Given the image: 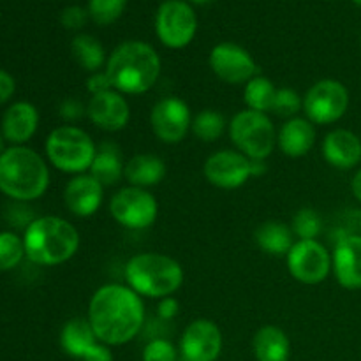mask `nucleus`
Returning a JSON list of instances; mask_svg holds the SVG:
<instances>
[{"label": "nucleus", "instance_id": "obj_28", "mask_svg": "<svg viewBox=\"0 0 361 361\" xmlns=\"http://www.w3.org/2000/svg\"><path fill=\"white\" fill-rule=\"evenodd\" d=\"M275 94H277V88L274 87L268 78L256 76L245 83V90H243V101L249 106V109L259 113L271 111V106H274Z\"/></svg>", "mask_w": 361, "mask_h": 361}, {"label": "nucleus", "instance_id": "obj_9", "mask_svg": "<svg viewBox=\"0 0 361 361\" xmlns=\"http://www.w3.org/2000/svg\"><path fill=\"white\" fill-rule=\"evenodd\" d=\"M155 30L164 46L173 49L190 44L197 30V18L192 7L182 0H166L155 16Z\"/></svg>", "mask_w": 361, "mask_h": 361}, {"label": "nucleus", "instance_id": "obj_32", "mask_svg": "<svg viewBox=\"0 0 361 361\" xmlns=\"http://www.w3.org/2000/svg\"><path fill=\"white\" fill-rule=\"evenodd\" d=\"M126 6L127 0H90L88 14L97 25H109L122 16Z\"/></svg>", "mask_w": 361, "mask_h": 361}, {"label": "nucleus", "instance_id": "obj_1", "mask_svg": "<svg viewBox=\"0 0 361 361\" xmlns=\"http://www.w3.org/2000/svg\"><path fill=\"white\" fill-rule=\"evenodd\" d=\"M87 319L99 342L106 345L127 344L143 328V300L129 286L106 284L92 296Z\"/></svg>", "mask_w": 361, "mask_h": 361}, {"label": "nucleus", "instance_id": "obj_42", "mask_svg": "<svg viewBox=\"0 0 361 361\" xmlns=\"http://www.w3.org/2000/svg\"><path fill=\"white\" fill-rule=\"evenodd\" d=\"M351 190L355 194V197L358 201H361V169L353 176V182H351Z\"/></svg>", "mask_w": 361, "mask_h": 361}, {"label": "nucleus", "instance_id": "obj_37", "mask_svg": "<svg viewBox=\"0 0 361 361\" xmlns=\"http://www.w3.org/2000/svg\"><path fill=\"white\" fill-rule=\"evenodd\" d=\"M83 115H87V108H83V104L78 99L69 97L60 104V116L67 122H76Z\"/></svg>", "mask_w": 361, "mask_h": 361}, {"label": "nucleus", "instance_id": "obj_4", "mask_svg": "<svg viewBox=\"0 0 361 361\" xmlns=\"http://www.w3.org/2000/svg\"><path fill=\"white\" fill-rule=\"evenodd\" d=\"M49 185V169L44 159L27 147L6 148L0 155V190L14 201H34Z\"/></svg>", "mask_w": 361, "mask_h": 361}, {"label": "nucleus", "instance_id": "obj_31", "mask_svg": "<svg viewBox=\"0 0 361 361\" xmlns=\"http://www.w3.org/2000/svg\"><path fill=\"white\" fill-rule=\"evenodd\" d=\"M291 229L300 240H316L321 235V229H323V221H321V215L316 210L302 208L293 217Z\"/></svg>", "mask_w": 361, "mask_h": 361}, {"label": "nucleus", "instance_id": "obj_29", "mask_svg": "<svg viewBox=\"0 0 361 361\" xmlns=\"http://www.w3.org/2000/svg\"><path fill=\"white\" fill-rule=\"evenodd\" d=\"M190 129L197 140L204 141V143H214L224 134L226 118L222 113L215 111V109H203L192 118Z\"/></svg>", "mask_w": 361, "mask_h": 361}, {"label": "nucleus", "instance_id": "obj_45", "mask_svg": "<svg viewBox=\"0 0 361 361\" xmlns=\"http://www.w3.org/2000/svg\"><path fill=\"white\" fill-rule=\"evenodd\" d=\"M353 2H355L358 7H361V0H353Z\"/></svg>", "mask_w": 361, "mask_h": 361}, {"label": "nucleus", "instance_id": "obj_14", "mask_svg": "<svg viewBox=\"0 0 361 361\" xmlns=\"http://www.w3.org/2000/svg\"><path fill=\"white\" fill-rule=\"evenodd\" d=\"M208 62L215 76L229 85L249 83L257 73L252 55L235 42H221L215 46Z\"/></svg>", "mask_w": 361, "mask_h": 361}, {"label": "nucleus", "instance_id": "obj_44", "mask_svg": "<svg viewBox=\"0 0 361 361\" xmlns=\"http://www.w3.org/2000/svg\"><path fill=\"white\" fill-rule=\"evenodd\" d=\"M190 2H194V4H204V2H210V0H190Z\"/></svg>", "mask_w": 361, "mask_h": 361}, {"label": "nucleus", "instance_id": "obj_40", "mask_svg": "<svg viewBox=\"0 0 361 361\" xmlns=\"http://www.w3.org/2000/svg\"><path fill=\"white\" fill-rule=\"evenodd\" d=\"M14 88H16V83H14V78L11 76L9 73L0 69V104L7 102L11 99V95L14 94Z\"/></svg>", "mask_w": 361, "mask_h": 361}, {"label": "nucleus", "instance_id": "obj_6", "mask_svg": "<svg viewBox=\"0 0 361 361\" xmlns=\"http://www.w3.org/2000/svg\"><path fill=\"white\" fill-rule=\"evenodd\" d=\"M97 147L90 134L74 126H62L51 130L46 140V155L59 171L83 175L90 171Z\"/></svg>", "mask_w": 361, "mask_h": 361}, {"label": "nucleus", "instance_id": "obj_3", "mask_svg": "<svg viewBox=\"0 0 361 361\" xmlns=\"http://www.w3.org/2000/svg\"><path fill=\"white\" fill-rule=\"evenodd\" d=\"M23 245L28 261L41 267H55L78 252L80 233L66 219L44 215L25 229Z\"/></svg>", "mask_w": 361, "mask_h": 361}, {"label": "nucleus", "instance_id": "obj_46", "mask_svg": "<svg viewBox=\"0 0 361 361\" xmlns=\"http://www.w3.org/2000/svg\"><path fill=\"white\" fill-rule=\"evenodd\" d=\"M360 229H361V214H360Z\"/></svg>", "mask_w": 361, "mask_h": 361}, {"label": "nucleus", "instance_id": "obj_30", "mask_svg": "<svg viewBox=\"0 0 361 361\" xmlns=\"http://www.w3.org/2000/svg\"><path fill=\"white\" fill-rule=\"evenodd\" d=\"M25 257L23 238L9 231L0 233V271L16 268Z\"/></svg>", "mask_w": 361, "mask_h": 361}, {"label": "nucleus", "instance_id": "obj_15", "mask_svg": "<svg viewBox=\"0 0 361 361\" xmlns=\"http://www.w3.org/2000/svg\"><path fill=\"white\" fill-rule=\"evenodd\" d=\"M183 361H215L222 351L221 328L210 319H196L180 341Z\"/></svg>", "mask_w": 361, "mask_h": 361}, {"label": "nucleus", "instance_id": "obj_18", "mask_svg": "<svg viewBox=\"0 0 361 361\" xmlns=\"http://www.w3.org/2000/svg\"><path fill=\"white\" fill-rule=\"evenodd\" d=\"M104 196V187L88 173L76 175L63 190V201L76 217H90L99 210Z\"/></svg>", "mask_w": 361, "mask_h": 361}, {"label": "nucleus", "instance_id": "obj_12", "mask_svg": "<svg viewBox=\"0 0 361 361\" xmlns=\"http://www.w3.org/2000/svg\"><path fill=\"white\" fill-rule=\"evenodd\" d=\"M256 161L243 155L242 152L221 150L207 159L203 175L208 182L219 189L233 190L242 187L250 176H254Z\"/></svg>", "mask_w": 361, "mask_h": 361}, {"label": "nucleus", "instance_id": "obj_22", "mask_svg": "<svg viewBox=\"0 0 361 361\" xmlns=\"http://www.w3.org/2000/svg\"><path fill=\"white\" fill-rule=\"evenodd\" d=\"M101 342L95 337L90 321L85 319V317H74V319L67 321L66 326L62 328V334H60V345H62L63 351L81 361H85V358Z\"/></svg>", "mask_w": 361, "mask_h": 361}, {"label": "nucleus", "instance_id": "obj_27", "mask_svg": "<svg viewBox=\"0 0 361 361\" xmlns=\"http://www.w3.org/2000/svg\"><path fill=\"white\" fill-rule=\"evenodd\" d=\"M71 51H73V56L76 59V62L85 71H88L92 74L99 73V69L108 62L106 60V51L101 42L88 34L76 35L73 39V42H71Z\"/></svg>", "mask_w": 361, "mask_h": 361}, {"label": "nucleus", "instance_id": "obj_19", "mask_svg": "<svg viewBox=\"0 0 361 361\" xmlns=\"http://www.w3.org/2000/svg\"><path fill=\"white\" fill-rule=\"evenodd\" d=\"M323 157L337 169H351L361 161V140L348 129L326 134L323 141Z\"/></svg>", "mask_w": 361, "mask_h": 361}, {"label": "nucleus", "instance_id": "obj_39", "mask_svg": "<svg viewBox=\"0 0 361 361\" xmlns=\"http://www.w3.org/2000/svg\"><path fill=\"white\" fill-rule=\"evenodd\" d=\"M178 309H180L178 302H176L173 296H166V298H162L161 303H159L157 314L162 321H171L173 317L178 314Z\"/></svg>", "mask_w": 361, "mask_h": 361}, {"label": "nucleus", "instance_id": "obj_13", "mask_svg": "<svg viewBox=\"0 0 361 361\" xmlns=\"http://www.w3.org/2000/svg\"><path fill=\"white\" fill-rule=\"evenodd\" d=\"M150 126L162 143L176 145L189 133L192 126V115L187 102H183L182 99L166 97L152 108Z\"/></svg>", "mask_w": 361, "mask_h": 361}, {"label": "nucleus", "instance_id": "obj_17", "mask_svg": "<svg viewBox=\"0 0 361 361\" xmlns=\"http://www.w3.org/2000/svg\"><path fill=\"white\" fill-rule=\"evenodd\" d=\"M331 268L342 288L361 289V235H344L337 240Z\"/></svg>", "mask_w": 361, "mask_h": 361}, {"label": "nucleus", "instance_id": "obj_2", "mask_svg": "<svg viewBox=\"0 0 361 361\" xmlns=\"http://www.w3.org/2000/svg\"><path fill=\"white\" fill-rule=\"evenodd\" d=\"M104 73L113 90L129 95L145 94L161 76V59L147 42L127 41L111 53Z\"/></svg>", "mask_w": 361, "mask_h": 361}, {"label": "nucleus", "instance_id": "obj_33", "mask_svg": "<svg viewBox=\"0 0 361 361\" xmlns=\"http://www.w3.org/2000/svg\"><path fill=\"white\" fill-rule=\"evenodd\" d=\"M300 109H303V97H300L298 92L293 88H277L274 106H271L274 115L282 116V118H295Z\"/></svg>", "mask_w": 361, "mask_h": 361}, {"label": "nucleus", "instance_id": "obj_11", "mask_svg": "<svg viewBox=\"0 0 361 361\" xmlns=\"http://www.w3.org/2000/svg\"><path fill=\"white\" fill-rule=\"evenodd\" d=\"M286 257L291 277L307 286L321 284L331 270L330 252L317 240H298Z\"/></svg>", "mask_w": 361, "mask_h": 361}, {"label": "nucleus", "instance_id": "obj_10", "mask_svg": "<svg viewBox=\"0 0 361 361\" xmlns=\"http://www.w3.org/2000/svg\"><path fill=\"white\" fill-rule=\"evenodd\" d=\"M109 212L120 226L127 229H147L155 222L159 214L157 200L140 187H123L109 203Z\"/></svg>", "mask_w": 361, "mask_h": 361}, {"label": "nucleus", "instance_id": "obj_7", "mask_svg": "<svg viewBox=\"0 0 361 361\" xmlns=\"http://www.w3.org/2000/svg\"><path fill=\"white\" fill-rule=\"evenodd\" d=\"M229 137L233 145L252 161H264L270 157L277 143L274 122L267 113L245 109L233 116L229 123Z\"/></svg>", "mask_w": 361, "mask_h": 361}, {"label": "nucleus", "instance_id": "obj_8", "mask_svg": "<svg viewBox=\"0 0 361 361\" xmlns=\"http://www.w3.org/2000/svg\"><path fill=\"white\" fill-rule=\"evenodd\" d=\"M349 108V92L341 81L321 80L307 90L303 97V111L307 120L317 126L338 122Z\"/></svg>", "mask_w": 361, "mask_h": 361}, {"label": "nucleus", "instance_id": "obj_35", "mask_svg": "<svg viewBox=\"0 0 361 361\" xmlns=\"http://www.w3.org/2000/svg\"><path fill=\"white\" fill-rule=\"evenodd\" d=\"M7 219H9L11 224L16 226V228H23L25 226V229H27L28 226H30L37 217H34V212H32V208L27 207L23 201H16V204L9 207Z\"/></svg>", "mask_w": 361, "mask_h": 361}, {"label": "nucleus", "instance_id": "obj_16", "mask_svg": "<svg viewBox=\"0 0 361 361\" xmlns=\"http://www.w3.org/2000/svg\"><path fill=\"white\" fill-rule=\"evenodd\" d=\"M87 116L99 129L116 133L129 123V102L116 90L102 92V94L92 95L87 106Z\"/></svg>", "mask_w": 361, "mask_h": 361}, {"label": "nucleus", "instance_id": "obj_26", "mask_svg": "<svg viewBox=\"0 0 361 361\" xmlns=\"http://www.w3.org/2000/svg\"><path fill=\"white\" fill-rule=\"evenodd\" d=\"M256 243L263 252L270 256H288L295 245V233L289 226L279 221L263 222L256 229Z\"/></svg>", "mask_w": 361, "mask_h": 361}, {"label": "nucleus", "instance_id": "obj_21", "mask_svg": "<svg viewBox=\"0 0 361 361\" xmlns=\"http://www.w3.org/2000/svg\"><path fill=\"white\" fill-rule=\"evenodd\" d=\"M277 143L282 154L288 157H303L316 143L314 123L307 118H298V116L289 118L279 133Z\"/></svg>", "mask_w": 361, "mask_h": 361}, {"label": "nucleus", "instance_id": "obj_38", "mask_svg": "<svg viewBox=\"0 0 361 361\" xmlns=\"http://www.w3.org/2000/svg\"><path fill=\"white\" fill-rule=\"evenodd\" d=\"M87 88L92 95L102 94V92L113 90L111 81L106 76V73H94L87 81Z\"/></svg>", "mask_w": 361, "mask_h": 361}, {"label": "nucleus", "instance_id": "obj_41", "mask_svg": "<svg viewBox=\"0 0 361 361\" xmlns=\"http://www.w3.org/2000/svg\"><path fill=\"white\" fill-rule=\"evenodd\" d=\"M85 361H113V355L111 351H109V345L102 344L101 342V344H99L97 348H95L87 358H85Z\"/></svg>", "mask_w": 361, "mask_h": 361}, {"label": "nucleus", "instance_id": "obj_23", "mask_svg": "<svg viewBox=\"0 0 361 361\" xmlns=\"http://www.w3.org/2000/svg\"><path fill=\"white\" fill-rule=\"evenodd\" d=\"M166 164L161 157L152 154H137L130 157L126 164L123 176L133 187L148 189L159 185L166 176Z\"/></svg>", "mask_w": 361, "mask_h": 361}, {"label": "nucleus", "instance_id": "obj_24", "mask_svg": "<svg viewBox=\"0 0 361 361\" xmlns=\"http://www.w3.org/2000/svg\"><path fill=\"white\" fill-rule=\"evenodd\" d=\"M252 349L257 361H288L291 355L288 335L271 324L257 330L252 338Z\"/></svg>", "mask_w": 361, "mask_h": 361}, {"label": "nucleus", "instance_id": "obj_34", "mask_svg": "<svg viewBox=\"0 0 361 361\" xmlns=\"http://www.w3.org/2000/svg\"><path fill=\"white\" fill-rule=\"evenodd\" d=\"M175 345L166 338H154L143 349V361H176Z\"/></svg>", "mask_w": 361, "mask_h": 361}, {"label": "nucleus", "instance_id": "obj_5", "mask_svg": "<svg viewBox=\"0 0 361 361\" xmlns=\"http://www.w3.org/2000/svg\"><path fill=\"white\" fill-rule=\"evenodd\" d=\"M126 281L140 296L162 300L182 288L183 270L173 257L157 252H143L127 261Z\"/></svg>", "mask_w": 361, "mask_h": 361}, {"label": "nucleus", "instance_id": "obj_43", "mask_svg": "<svg viewBox=\"0 0 361 361\" xmlns=\"http://www.w3.org/2000/svg\"><path fill=\"white\" fill-rule=\"evenodd\" d=\"M4 152H6V150H4V137L0 136V155H2Z\"/></svg>", "mask_w": 361, "mask_h": 361}, {"label": "nucleus", "instance_id": "obj_36", "mask_svg": "<svg viewBox=\"0 0 361 361\" xmlns=\"http://www.w3.org/2000/svg\"><path fill=\"white\" fill-rule=\"evenodd\" d=\"M88 16H90V14H88V11H85L83 7L69 6L63 9L60 21H62L63 27L69 28V30H80V28L87 23Z\"/></svg>", "mask_w": 361, "mask_h": 361}, {"label": "nucleus", "instance_id": "obj_25", "mask_svg": "<svg viewBox=\"0 0 361 361\" xmlns=\"http://www.w3.org/2000/svg\"><path fill=\"white\" fill-rule=\"evenodd\" d=\"M123 173L126 166L120 148L115 143H102L90 166V175L102 187H109L116 185L123 178Z\"/></svg>", "mask_w": 361, "mask_h": 361}, {"label": "nucleus", "instance_id": "obj_20", "mask_svg": "<svg viewBox=\"0 0 361 361\" xmlns=\"http://www.w3.org/2000/svg\"><path fill=\"white\" fill-rule=\"evenodd\" d=\"M39 126L37 108L30 102H14L2 118L4 140L13 143L14 147H21L35 134Z\"/></svg>", "mask_w": 361, "mask_h": 361}]
</instances>
